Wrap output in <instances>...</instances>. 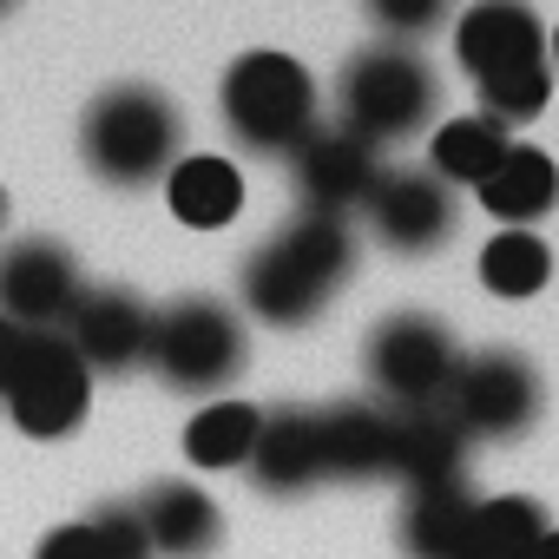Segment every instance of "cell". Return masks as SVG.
<instances>
[{
  "label": "cell",
  "instance_id": "obj_6",
  "mask_svg": "<svg viewBox=\"0 0 559 559\" xmlns=\"http://www.w3.org/2000/svg\"><path fill=\"white\" fill-rule=\"evenodd\" d=\"M461 369V349L448 336L441 317L428 310H395L389 323H376L369 336V376L389 395V408H421V402H448Z\"/></svg>",
  "mask_w": 559,
  "mask_h": 559
},
{
  "label": "cell",
  "instance_id": "obj_10",
  "mask_svg": "<svg viewBox=\"0 0 559 559\" xmlns=\"http://www.w3.org/2000/svg\"><path fill=\"white\" fill-rule=\"evenodd\" d=\"M362 217L376 224V237L402 257H428L454 237L461 211H454V185L435 171H382L362 198Z\"/></svg>",
  "mask_w": 559,
  "mask_h": 559
},
{
  "label": "cell",
  "instance_id": "obj_22",
  "mask_svg": "<svg viewBox=\"0 0 559 559\" xmlns=\"http://www.w3.org/2000/svg\"><path fill=\"white\" fill-rule=\"evenodd\" d=\"M257 428H263V408H250V402H211V408L191 415V428H185V454H191L204 474L250 467Z\"/></svg>",
  "mask_w": 559,
  "mask_h": 559
},
{
  "label": "cell",
  "instance_id": "obj_29",
  "mask_svg": "<svg viewBox=\"0 0 559 559\" xmlns=\"http://www.w3.org/2000/svg\"><path fill=\"white\" fill-rule=\"evenodd\" d=\"M34 559H106V552H99V539H93V526L80 520V526H60V533H47Z\"/></svg>",
  "mask_w": 559,
  "mask_h": 559
},
{
  "label": "cell",
  "instance_id": "obj_7",
  "mask_svg": "<svg viewBox=\"0 0 559 559\" xmlns=\"http://www.w3.org/2000/svg\"><path fill=\"white\" fill-rule=\"evenodd\" d=\"M539 369L520 356V349H480V356H461L454 369V389H448V408L461 421V435L474 441H507L520 428H533L539 415Z\"/></svg>",
  "mask_w": 559,
  "mask_h": 559
},
{
  "label": "cell",
  "instance_id": "obj_14",
  "mask_svg": "<svg viewBox=\"0 0 559 559\" xmlns=\"http://www.w3.org/2000/svg\"><path fill=\"white\" fill-rule=\"evenodd\" d=\"M317 435H323V474L330 480H389V467H395V408L336 402V408H317Z\"/></svg>",
  "mask_w": 559,
  "mask_h": 559
},
{
  "label": "cell",
  "instance_id": "obj_15",
  "mask_svg": "<svg viewBox=\"0 0 559 559\" xmlns=\"http://www.w3.org/2000/svg\"><path fill=\"white\" fill-rule=\"evenodd\" d=\"M461 461H467V435L454 421L448 402H421V408H395V467L389 480L421 487H461Z\"/></svg>",
  "mask_w": 559,
  "mask_h": 559
},
{
  "label": "cell",
  "instance_id": "obj_5",
  "mask_svg": "<svg viewBox=\"0 0 559 559\" xmlns=\"http://www.w3.org/2000/svg\"><path fill=\"white\" fill-rule=\"evenodd\" d=\"M243 323L217 304V297H178L165 310H152V336H145V369L178 389V395H217L224 382L243 376Z\"/></svg>",
  "mask_w": 559,
  "mask_h": 559
},
{
  "label": "cell",
  "instance_id": "obj_21",
  "mask_svg": "<svg viewBox=\"0 0 559 559\" xmlns=\"http://www.w3.org/2000/svg\"><path fill=\"white\" fill-rule=\"evenodd\" d=\"M546 507L526 493H500V500H474L467 513V546L461 559H533V546L546 539Z\"/></svg>",
  "mask_w": 559,
  "mask_h": 559
},
{
  "label": "cell",
  "instance_id": "obj_19",
  "mask_svg": "<svg viewBox=\"0 0 559 559\" xmlns=\"http://www.w3.org/2000/svg\"><path fill=\"white\" fill-rule=\"evenodd\" d=\"M165 198H171V217L178 224H191V230H224L237 211H243V178H237V165H224V158H178L171 171H165Z\"/></svg>",
  "mask_w": 559,
  "mask_h": 559
},
{
  "label": "cell",
  "instance_id": "obj_27",
  "mask_svg": "<svg viewBox=\"0 0 559 559\" xmlns=\"http://www.w3.org/2000/svg\"><path fill=\"white\" fill-rule=\"evenodd\" d=\"M376 21L395 40H415V34H435L448 21V0H376Z\"/></svg>",
  "mask_w": 559,
  "mask_h": 559
},
{
  "label": "cell",
  "instance_id": "obj_11",
  "mask_svg": "<svg viewBox=\"0 0 559 559\" xmlns=\"http://www.w3.org/2000/svg\"><path fill=\"white\" fill-rule=\"evenodd\" d=\"M454 60L467 67V80H500L513 67L546 60V27L526 0H474L454 27Z\"/></svg>",
  "mask_w": 559,
  "mask_h": 559
},
{
  "label": "cell",
  "instance_id": "obj_23",
  "mask_svg": "<svg viewBox=\"0 0 559 559\" xmlns=\"http://www.w3.org/2000/svg\"><path fill=\"white\" fill-rule=\"evenodd\" d=\"M474 500L461 487H421L402 513V552L408 559H461Z\"/></svg>",
  "mask_w": 559,
  "mask_h": 559
},
{
  "label": "cell",
  "instance_id": "obj_33",
  "mask_svg": "<svg viewBox=\"0 0 559 559\" xmlns=\"http://www.w3.org/2000/svg\"><path fill=\"white\" fill-rule=\"evenodd\" d=\"M8 8H14V0H0V14H8Z\"/></svg>",
  "mask_w": 559,
  "mask_h": 559
},
{
  "label": "cell",
  "instance_id": "obj_24",
  "mask_svg": "<svg viewBox=\"0 0 559 559\" xmlns=\"http://www.w3.org/2000/svg\"><path fill=\"white\" fill-rule=\"evenodd\" d=\"M546 276H552V250L539 230H493L480 243V284L507 304L520 297H539L546 290Z\"/></svg>",
  "mask_w": 559,
  "mask_h": 559
},
{
  "label": "cell",
  "instance_id": "obj_28",
  "mask_svg": "<svg viewBox=\"0 0 559 559\" xmlns=\"http://www.w3.org/2000/svg\"><path fill=\"white\" fill-rule=\"evenodd\" d=\"M47 330H27V323H8L0 317V402H8V389L21 382V369L34 362V343H40Z\"/></svg>",
  "mask_w": 559,
  "mask_h": 559
},
{
  "label": "cell",
  "instance_id": "obj_16",
  "mask_svg": "<svg viewBox=\"0 0 559 559\" xmlns=\"http://www.w3.org/2000/svg\"><path fill=\"white\" fill-rule=\"evenodd\" d=\"M250 480L263 493H304L323 480V435L317 408H270L250 448Z\"/></svg>",
  "mask_w": 559,
  "mask_h": 559
},
{
  "label": "cell",
  "instance_id": "obj_34",
  "mask_svg": "<svg viewBox=\"0 0 559 559\" xmlns=\"http://www.w3.org/2000/svg\"><path fill=\"white\" fill-rule=\"evenodd\" d=\"M369 8H376V0H369Z\"/></svg>",
  "mask_w": 559,
  "mask_h": 559
},
{
  "label": "cell",
  "instance_id": "obj_20",
  "mask_svg": "<svg viewBox=\"0 0 559 559\" xmlns=\"http://www.w3.org/2000/svg\"><path fill=\"white\" fill-rule=\"evenodd\" d=\"M513 152L507 126L487 119V112H461V119H441L435 139H428V171L448 178V185H487V171Z\"/></svg>",
  "mask_w": 559,
  "mask_h": 559
},
{
  "label": "cell",
  "instance_id": "obj_12",
  "mask_svg": "<svg viewBox=\"0 0 559 559\" xmlns=\"http://www.w3.org/2000/svg\"><path fill=\"white\" fill-rule=\"evenodd\" d=\"M290 171H297V191L310 211L323 217H343V211H362L369 185L382 178L376 171V145H362L356 132L343 126H317L297 152H290Z\"/></svg>",
  "mask_w": 559,
  "mask_h": 559
},
{
  "label": "cell",
  "instance_id": "obj_3",
  "mask_svg": "<svg viewBox=\"0 0 559 559\" xmlns=\"http://www.w3.org/2000/svg\"><path fill=\"white\" fill-rule=\"evenodd\" d=\"M217 112L243 152L290 158L317 132V80L290 53H243L217 86Z\"/></svg>",
  "mask_w": 559,
  "mask_h": 559
},
{
  "label": "cell",
  "instance_id": "obj_26",
  "mask_svg": "<svg viewBox=\"0 0 559 559\" xmlns=\"http://www.w3.org/2000/svg\"><path fill=\"white\" fill-rule=\"evenodd\" d=\"M86 526H93V539H99V552H106V559H158V552H152V539H145V520H139V507H132V500H106Z\"/></svg>",
  "mask_w": 559,
  "mask_h": 559
},
{
  "label": "cell",
  "instance_id": "obj_32",
  "mask_svg": "<svg viewBox=\"0 0 559 559\" xmlns=\"http://www.w3.org/2000/svg\"><path fill=\"white\" fill-rule=\"evenodd\" d=\"M552 60H559V34H552Z\"/></svg>",
  "mask_w": 559,
  "mask_h": 559
},
{
  "label": "cell",
  "instance_id": "obj_8",
  "mask_svg": "<svg viewBox=\"0 0 559 559\" xmlns=\"http://www.w3.org/2000/svg\"><path fill=\"white\" fill-rule=\"evenodd\" d=\"M86 408H93V369L73 356V343H67L60 330H47V336L34 343V362H27L21 382L8 389V415H14L21 435L60 441V435H73V428L86 421Z\"/></svg>",
  "mask_w": 559,
  "mask_h": 559
},
{
  "label": "cell",
  "instance_id": "obj_2",
  "mask_svg": "<svg viewBox=\"0 0 559 559\" xmlns=\"http://www.w3.org/2000/svg\"><path fill=\"white\" fill-rule=\"evenodd\" d=\"M178 145H185V112L158 86H106L80 126V152H86L93 178H106L119 191L158 185L178 165Z\"/></svg>",
  "mask_w": 559,
  "mask_h": 559
},
{
  "label": "cell",
  "instance_id": "obj_17",
  "mask_svg": "<svg viewBox=\"0 0 559 559\" xmlns=\"http://www.w3.org/2000/svg\"><path fill=\"white\" fill-rule=\"evenodd\" d=\"M132 507H139V520H145L152 552H165V559H204V552H217V539H224L217 500H211L204 487H191V480H158V487H145V500H132Z\"/></svg>",
  "mask_w": 559,
  "mask_h": 559
},
{
  "label": "cell",
  "instance_id": "obj_13",
  "mask_svg": "<svg viewBox=\"0 0 559 559\" xmlns=\"http://www.w3.org/2000/svg\"><path fill=\"white\" fill-rule=\"evenodd\" d=\"M73 343V356L99 376H119V369H139L145 362V336H152V310L132 297V290H86L80 310L67 317L60 330Z\"/></svg>",
  "mask_w": 559,
  "mask_h": 559
},
{
  "label": "cell",
  "instance_id": "obj_4",
  "mask_svg": "<svg viewBox=\"0 0 559 559\" xmlns=\"http://www.w3.org/2000/svg\"><path fill=\"white\" fill-rule=\"evenodd\" d=\"M435 106H441V80L402 40L395 47H362L336 80L343 132H356L362 145H395V139L421 132L435 119Z\"/></svg>",
  "mask_w": 559,
  "mask_h": 559
},
{
  "label": "cell",
  "instance_id": "obj_1",
  "mask_svg": "<svg viewBox=\"0 0 559 559\" xmlns=\"http://www.w3.org/2000/svg\"><path fill=\"white\" fill-rule=\"evenodd\" d=\"M349 263H356L349 224L323 217V211H304L297 224H284L270 243L250 250V263H243V304L270 330H297V323H310L343 290Z\"/></svg>",
  "mask_w": 559,
  "mask_h": 559
},
{
  "label": "cell",
  "instance_id": "obj_30",
  "mask_svg": "<svg viewBox=\"0 0 559 559\" xmlns=\"http://www.w3.org/2000/svg\"><path fill=\"white\" fill-rule=\"evenodd\" d=\"M533 559H559V533H546V539L533 546Z\"/></svg>",
  "mask_w": 559,
  "mask_h": 559
},
{
  "label": "cell",
  "instance_id": "obj_31",
  "mask_svg": "<svg viewBox=\"0 0 559 559\" xmlns=\"http://www.w3.org/2000/svg\"><path fill=\"white\" fill-rule=\"evenodd\" d=\"M0 224H8V191H0Z\"/></svg>",
  "mask_w": 559,
  "mask_h": 559
},
{
  "label": "cell",
  "instance_id": "obj_25",
  "mask_svg": "<svg viewBox=\"0 0 559 559\" xmlns=\"http://www.w3.org/2000/svg\"><path fill=\"white\" fill-rule=\"evenodd\" d=\"M552 99V60H533V67H513L500 80H480V106L487 119L500 126H520V119H539Z\"/></svg>",
  "mask_w": 559,
  "mask_h": 559
},
{
  "label": "cell",
  "instance_id": "obj_9",
  "mask_svg": "<svg viewBox=\"0 0 559 559\" xmlns=\"http://www.w3.org/2000/svg\"><path fill=\"white\" fill-rule=\"evenodd\" d=\"M86 284L67 243L53 237H21L0 250V317L27 323V330H67V317L80 310Z\"/></svg>",
  "mask_w": 559,
  "mask_h": 559
},
{
  "label": "cell",
  "instance_id": "obj_18",
  "mask_svg": "<svg viewBox=\"0 0 559 559\" xmlns=\"http://www.w3.org/2000/svg\"><path fill=\"white\" fill-rule=\"evenodd\" d=\"M474 191H480L487 217H500L507 230H533V217H546L559 204V165L539 145H513Z\"/></svg>",
  "mask_w": 559,
  "mask_h": 559
}]
</instances>
